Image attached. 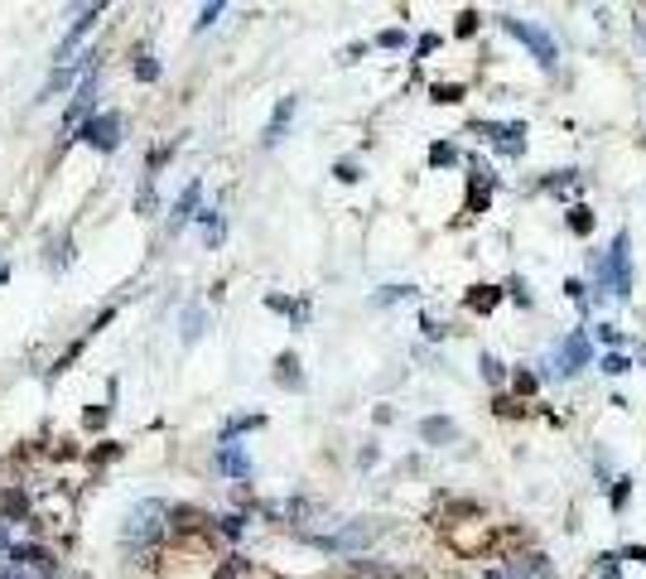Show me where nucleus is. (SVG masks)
I'll return each instance as SVG.
<instances>
[{"label":"nucleus","mask_w":646,"mask_h":579,"mask_svg":"<svg viewBox=\"0 0 646 579\" xmlns=\"http://www.w3.org/2000/svg\"><path fill=\"white\" fill-rule=\"evenodd\" d=\"M164 517H169V507H164L160 497L135 502L131 517H126V546H150V541L164 531Z\"/></svg>","instance_id":"f257e3e1"},{"label":"nucleus","mask_w":646,"mask_h":579,"mask_svg":"<svg viewBox=\"0 0 646 579\" xmlns=\"http://www.w3.org/2000/svg\"><path fill=\"white\" fill-rule=\"evenodd\" d=\"M502 29H507L512 39H521V44L536 54V63L545 68V73H555V63H560V49H555V39H550L545 29L526 25V20H516V15H507V20H502Z\"/></svg>","instance_id":"f03ea898"},{"label":"nucleus","mask_w":646,"mask_h":579,"mask_svg":"<svg viewBox=\"0 0 646 579\" xmlns=\"http://www.w3.org/2000/svg\"><path fill=\"white\" fill-rule=\"evenodd\" d=\"M78 140L82 145H92V150H116V145H121V116H116V111H102V116L82 121Z\"/></svg>","instance_id":"7ed1b4c3"},{"label":"nucleus","mask_w":646,"mask_h":579,"mask_svg":"<svg viewBox=\"0 0 646 579\" xmlns=\"http://www.w3.org/2000/svg\"><path fill=\"white\" fill-rule=\"evenodd\" d=\"M598 280H613V295H632V271H627V232H618V242L608 251V261L598 266Z\"/></svg>","instance_id":"20e7f679"},{"label":"nucleus","mask_w":646,"mask_h":579,"mask_svg":"<svg viewBox=\"0 0 646 579\" xmlns=\"http://www.w3.org/2000/svg\"><path fill=\"white\" fill-rule=\"evenodd\" d=\"M584 362H589V338H584V333H569L565 348L550 358V372H555V377H574Z\"/></svg>","instance_id":"39448f33"},{"label":"nucleus","mask_w":646,"mask_h":579,"mask_svg":"<svg viewBox=\"0 0 646 579\" xmlns=\"http://www.w3.org/2000/svg\"><path fill=\"white\" fill-rule=\"evenodd\" d=\"M487 136L497 140V150H502V155H521V150H526V126H521V121H507V126H492V121H487L483 126Z\"/></svg>","instance_id":"423d86ee"},{"label":"nucleus","mask_w":646,"mask_h":579,"mask_svg":"<svg viewBox=\"0 0 646 579\" xmlns=\"http://www.w3.org/2000/svg\"><path fill=\"white\" fill-rule=\"evenodd\" d=\"M97 15H102V5H82L78 20H73V29H68V34H63V44H58V58H68L73 49H78V39L92 29V20H97Z\"/></svg>","instance_id":"0eeeda50"},{"label":"nucleus","mask_w":646,"mask_h":579,"mask_svg":"<svg viewBox=\"0 0 646 579\" xmlns=\"http://www.w3.org/2000/svg\"><path fill=\"white\" fill-rule=\"evenodd\" d=\"M198 193H203V184H198V179H193L189 189L179 193V203H174V218H169V232H179V227H184V222L198 213Z\"/></svg>","instance_id":"6e6552de"},{"label":"nucleus","mask_w":646,"mask_h":579,"mask_svg":"<svg viewBox=\"0 0 646 579\" xmlns=\"http://www.w3.org/2000/svg\"><path fill=\"white\" fill-rule=\"evenodd\" d=\"M290 116H295V97H285V102L275 107V116H270V126H266V145H280L285 126H290Z\"/></svg>","instance_id":"1a4fd4ad"},{"label":"nucleus","mask_w":646,"mask_h":579,"mask_svg":"<svg viewBox=\"0 0 646 579\" xmlns=\"http://www.w3.org/2000/svg\"><path fill=\"white\" fill-rule=\"evenodd\" d=\"M217 464L227 473H237V478H251V459H246L237 444H222V454H217Z\"/></svg>","instance_id":"9d476101"},{"label":"nucleus","mask_w":646,"mask_h":579,"mask_svg":"<svg viewBox=\"0 0 646 579\" xmlns=\"http://www.w3.org/2000/svg\"><path fill=\"white\" fill-rule=\"evenodd\" d=\"M420 435H425V440H454L458 425H454V420H444V415H430V420L420 425Z\"/></svg>","instance_id":"9b49d317"},{"label":"nucleus","mask_w":646,"mask_h":579,"mask_svg":"<svg viewBox=\"0 0 646 579\" xmlns=\"http://www.w3.org/2000/svg\"><path fill=\"white\" fill-rule=\"evenodd\" d=\"M135 78H140V83H155V78H160V63L150 54H135Z\"/></svg>","instance_id":"f8f14e48"},{"label":"nucleus","mask_w":646,"mask_h":579,"mask_svg":"<svg viewBox=\"0 0 646 579\" xmlns=\"http://www.w3.org/2000/svg\"><path fill=\"white\" fill-rule=\"evenodd\" d=\"M15 560H25V565H39V570H54V565H49V555L34 551V546H20V551H15Z\"/></svg>","instance_id":"ddd939ff"},{"label":"nucleus","mask_w":646,"mask_h":579,"mask_svg":"<svg viewBox=\"0 0 646 579\" xmlns=\"http://www.w3.org/2000/svg\"><path fill=\"white\" fill-rule=\"evenodd\" d=\"M497 304V295H492V285H478L473 295H468V309H492Z\"/></svg>","instance_id":"4468645a"},{"label":"nucleus","mask_w":646,"mask_h":579,"mask_svg":"<svg viewBox=\"0 0 646 579\" xmlns=\"http://www.w3.org/2000/svg\"><path fill=\"white\" fill-rule=\"evenodd\" d=\"M603 372L622 377V372H632V358H622V353H608V358H603Z\"/></svg>","instance_id":"2eb2a0df"},{"label":"nucleus","mask_w":646,"mask_h":579,"mask_svg":"<svg viewBox=\"0 0 646 579\" xmlns=\"http://www.w3.org/2000/svg\"><path fill=\"white\" fill-rule=\"evenodd\" d=\"M569 227H574V232H589V227H593L589 208H569Z\"/></svg>","instance_id":"dca6fc26"},{"label":"nucleus","mask_w":646,"mask_h":579,"mask_svg":"<svg viewBox=\"0 0 646 579\" xmlns=\"http://www.w3.org/2000/svg\"><path fill=\"white\" fill-rule=\"evenodd\" d=\"M299 362L290 358V353H285V358H280V382H290V386H299V372H295Z\"/></svg>","instance_id":"f3484780"},{"label":"nucleus","mask_w":646,"mask_h":579,"mask_svg":"<svg viewBox=\"0 0 646 579\" xmlns=\"http://www.w3.org/2000/svg\"><path fill=\"white\" fill-rule=\"evenodd\" d=\"M430 160H434V165H454V160H458V150H454V145H434V150H430Z\"/></svg>","instance_id":"a211bd4d"},{"label":"nucleus","mask_w":646,"mask_h":579,"mask_svg":"<svg viewBox=\"0 0 646 579\" xmlns=\"http://www.w3.org/2000/svg\"><path fill=\"white\" fill-rule=\"evenodd\" d=\"M203 232H208V242H222V218H217V213H203Z\"/></svg>","instance_id":"6ab92c4d"},{"label":"nucleus","mask_w":646,"mask_h":579,"mask_svg":"<svg viewBox=\"0 0 646 579\" xmlns=\"http://www.w3.org/2000/svg\"><path fill=\"white\" fill-rule=\"evenodd\" d=\"M598 575H603V579H618V555H598Z\"/></svg>","instance_id":"aec40b11"},{"label":"nucleus","mask_w":646,"mask_h":579,"mask_svg":"<svg viewBox=\"0 0 646 579\" xmlns=\"http://www.w3.org/2000/svg\"><path fill=\"white\" fill-rule=\"evenodd\" d=\"M217 15H222V5H203V15H198V29H213Z\"/></svg>","instance_id":"412c9836"},{"label":"nucleus","mask_w":646,"mask_h":579,"mask_svg":"<svg viewBox=\"0 0 646 579\" xmlns=\"http://www.w3.org/2000/svg\"><path fill=\"white\" fill-rule=\"evenodd\" d=\"M184 324H189V329H184V338H189V343H193V338L203 333V329H198V324H203V314H198V309H189V319H184Z\"/></svg>","instance_id":"4be33fe9"},{"label":"nucleus","mask_w":646,"mask_h":579,"mask_svg":"<svg viewBox=\"0 0 646 579\" xmlns=\"http://www.w3.org/2000/svg\"><path fill=\"white\" fill-rule=\"evenodd\" d=\"M483 377H487V382H502V362H497V358H483Z\"/></svg>","instance_id":"5701e85b"},{"label":"nucleus","mask_w":646,"mask_h":579,"mask_svg":"<svg viewBox=\"0 0 646 579\" xmlns=\"http://www.w3.org/2000/svg\"><path fill=\"white\" fill-rule=\"evenodd\" d=\"M598 338H603V343H613V348H618V343H622V333L613 329V324H603V329H598Z\"/></svg>","instance_id":"b1692460"},{"label":"nucleus","mask_w":646,"mask_h":579,"mask_svg":"<svg viewBox=\"0 0 646 579\" xmlns=\"http://www.w3.org/2000/svg\"><path fill=\"white\" fill-rule=\"evenodd\" d=\"M381 44H386V49H396V44H405V34L401 29H386V34H381Z\"/></svg>","instance_id":"393cba45"},{"label":"nucleus","mask_w":646,"mask_h":579,"mask_svg":"<svg viewBox=\"0 0 646 579\" xmlns=\"http://www.w3.org/2000/svg\"><path fill=\"white\" fill-rule=\"evenodd\" d=\"M627 483H632V478H618V493H613V507H622V502H627Z\"/></svg>","instance_id":"a878e982"},{"label":"nucleus","mask_w":646,"mask_h":579,"mask_svg":"<svg viewBox=\"0 0 646 579\" xmlns=\"http://www.w3.org/2000/svg\"><path fill=\"white\" fill-rule=\"evenodd\" d=\"M0 551H10V526H0Z\"/></svg>","instance_id":"bb28decb"},{"label":"nucleus","mask_w":646,"mask_h":579,"mask_svg":"<svg viewBox=\"0 0 646 579\" xmlns=\"http://www.w3.org/2000/svg\"><path fill=\"white\" fill-rule=\"evenodd\" d=\"M0 579H25V575H15V570H0Z\"/></svg>","instance_id":"cd10ccee"}]
</instances>
